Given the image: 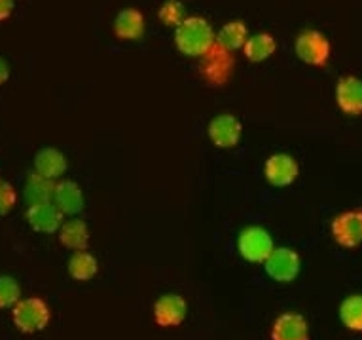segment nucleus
Instances as JSON below:
<instances>
[{"mask_svg":"<svg viewBox=\"0 0 362 340\" xmlns=\"http://www.w3.org/2000/svg\"><path fill=\"white\" fill-rule=\"evenodd\" d=\"M216 44L213 25L199 16L188 18L175 29V46L186 57H205Z\"/></svg>","mask_w":362,"mask_h":340,"instance_id":"nucleus-1","label":"nucleus"},{"mask_svg":"<svg viewBox=\"0 0 362 340\" xmlns=\"http://www.w3.org/2000/svg\"><path fill=\"white\" fill-rule=\"evenodd\" d=\"M12 319L13 325L21 333H40V331L48 327L49 319H52V312H49V306L42 299L27 297V299H21L18 305L13 306Z\"/></svg>","mask_w":362,"mask_h":340,"instance_id":"nucleus-2","label":"nucleus"},{"mask_svg":"<svg viewBox=\"0 0 362 340\" xmlns=\"http://www.w3.org/2000/svg\"><path fill=\"white\" fill-rule=\"evenodd\" d=\"M294 54L298 60L311 67H327L332 55V44L321 30L305 29L294 40Z\"/></svg>","mask_w":362,"mask_h":340,"instance_id":"nucleus-3","label":"nucleus"},{"mask_svg":"<svg viewBox=\"0 0 362 340\" xmlns=\"http://www.w3.org/2000/svg\"><path fill=\"white\" fill-rule=\"evenodd\" d=\"M275 244L272 234L262 227H245L238 236L239 255L250 264H264L274 253Z\"/></svg>","mask_w":362,"mask_h":340,"instance_id":"nucleus-4","label":"nucleus"},{"mask_svg":"<svg viewBox=\"0 0 362 340\" xmlns=\"http://www.w3.org/2000/svg\"><path fill=\"white\" fill-rule=\"evenodd\" d=\"M233 65H235V57L232 52L224 50L220 44H214L213 50L202 57L199 74L211 88H222L232 76Z\"/></svg>","mask_w":362,"mask_h":340,"instance_id":"nucleus-5","label":"nucleus"},{"mask_svg":"<svg viewBox=\"0 0 362 340\" xmlns=\"http://www.w3.org/2000/svg\"><path fill=\"white\" fill-rule=\"evenodd\" d=\"M330 232L339 247L356 249L358 245H362V209H347L334 217Z\"/></svg>","mask_w":362,"mask_h":340,"instance_id":"nucleus-6","label":"nucleus"},{"mask_svg":"<svg viewBox=\"0 0 362 340\" xmlns=\"http://www.w3.org/2000/svg\"><path fill=\"white\" fill-rule=\"evenodd\" d=\"M266 274L277 283H291L302 270V259L291 247H275L274 253L264 263Z\"/></svg>","mask_w":362,"mask_h":340,"instance_id":"nucleus-7","label":"nucleus"},{"mask_svg":"<svg viewBox=\"0 0 362 340\" xmlns=\"http://www.w3.org/2000/svg\"><path fill=\"white\" fill-rule=\"evenodd\" d=\"M207 133L211 143L218 149H233L238 147L243 135V124L238 116L230 113L216 114L207 125Z\"/></svg>","mask_w":362,"mask_h":340,"instance_id":"nucleus-8","label":"nucleus"},{"mask_svg":"<svg viewBox=\"0 0 362 340\" xmlns=\"http://www.w3.org/2000/svg\"><path fill=\"white\" fill-rule=\"evenodd\" d=\"M300 175V166L294 156L286 152H275L264 162V177L272 186L285 188L291 186Z\"/></svg>","mask_w":362,"mask_h":340,"instance_id":"nucleus-9","label":"nucleus"},{"mask_svg":"<svg viewBox=\"0 0 362 340\" xmlns=\"http://www.w3.org/2000/svg\"><path fill=\"white\" fill-rule=\"evenodd\" d=\"M188 314V302L178 293H165L154 302V322L160 327H178Z\"/></svg>","mask_w":362,"mask_h":340,"instance_id":"nucleus-10","label":"nucleus"},{"mask_svg":"<svg viewBox=\"0 0 362 340\" xmlns=\"http://www.w3.org/2000/svg\"><path fill=\"white\" fill-rule=\"evenodd\" d=\"M336 103L347 116L362 114V80L355 74H345L336 84Z\"/></svg>","mask_w":362,"mask_h":340,"instance_id":"nucleus-11","label":"nucleus"},{"mask_svg":"<svg viewBox=\"0 0 362 340\" xmlns=\"http://www.w3.org/2000/svg\"><path fill=\"white\" fill-rule=\"evenodd\" d=\"M27 222L29 227L38 234H55L59 232V228L63 227V213L55 208L54 202L48 203H36V205H29L27 209Z\"/></svg>","mask_w":362,"mask_h":340,"instance_id":"nucleus-12","label":"nucleus"},{"mask_svg":"<svg viewBox=\"0 0 362 340\" xmlns=\"http://www.w3.org/2000/svg\"><path fill=\"white\" fill-rule=\"evenodd\" d=\"M272 340H309L308 319L298 312H283L272 325Z\"/></svg>","mask_w":362,"mask_h":340,"instance_id":"nucleus-13","label":"nucleus"},{"mask_svg":"<svg viewBox=\"0 0 362 340\" xmlns=\"http://www.w3.org/2000/svg\"><path fill=\"white\" fill-rule=\"evenodd\" d=\"M52 202L55 203V208L59 209L63 215L71 217L78 215L83 209V205H86L82 188L74 181H59V183H55L54 200Z\"/></svg>","mask_w":362,"mask_h":340,"instance_id":"nucleus-14","label":"nucleus"},{"mask_svg":"<svg viewBox=\"0 0 362 340\" xmlns=\"http://www.w3.org/2000/svg\"><path fill=\"white\" fill-rule=\"evenodd\" d=\"M114 35L118 36L119 40H139L144 35L146 23H144V16L137 8H124L116 13L112 23Z\"/></svg>","mask_w":362,"mask_h":340,"instance_id":"nucleus-15","label":"nucleus"},{"mask_svg":"<svg viewBox=\"0 0 362 340\" xmlns=\"http://www.w3.org/2000/svg\"><path fill=\"white\" fill-rule=\"evenodd\" d=\"M66 158L65 154L61 152L59 149H54V147H46V149H40L35 156V174L42 175L49 181H57L59 177H63V174L66 171Z\"/></svg>","mask_w":362,"mask_h":340,"instance_id":"nucleus-16","label":"nucleus"},{"mask_svg":"<svg viewBox=\"0 0 362 340\" xmlns=\"http://www.w3.org/2000/svg\"><path fill=\"white\" fill-rule=\"evenodd\" d=\"M275 50H277V40L272 33H256L249 36L243 48V55L250 63H264L275 54Z\"/></svg>","mask_w":362,"mask_h":340,"instance_id":"nucleus-17","label":"nucleus"},{"mask_svg":"<svg viewBox=\"0 0 362 340\" xmlns=\"http://www.w3.org/2000/svg\"><path fill=\"white\" fill-rule=\"evenodd\" d=\"M59 242L66 249L86 251L89 244V228L82 219H69L59 228Z\"/></svg>","mask_w":362,"mask_h":340,"instance_id":"nucleus-18","label":"nucleus"},{"mask_svg":"<svg viewBox=\"0 0 362 340\" xmlns=\"http://www.w3.org/2000/svg\"><path fill=\"white\" fill-rule=\"evenodd\" d=\"M249 36V27L241 19H233V21L222 25V29L216 35V44H220L228 52H235V50L245 48Z\"/></svg>","mask_w":362,"mask_h":340,"instance_id":"nucleus-19","label":"nucleus"},{"mask_svg":"<svg viewBox=\"0 0 362 340\" xmlns=\"http://www.w3.org/2000/svg\"><path fill=\"white\" fill-rule=\"evenodd\" d=\"M55 181H49L46 177H42L38 174H30L23 188L25 202L29 205H36V203H48L54 200Z\"/></svg>","mask_w":362,"mask_h":340,"instance_id":"nucleus-20","label":"nucleus"},{"mask_svg":"<svg viewBox=\"0 0 362 340\" xmlns=\"http://www.w3.org/2000/svg\"><path fill=\"white\" fill-rule=\"evenodd\" d=\"M66 270H69L72 280L89 281L93 280L99 272V263L88 251H74L72 257L69 259Z\"/></svg>","mask_w":362,"mask_h":340,"instance_id":"nucleus-21","label":"nucleus"},{"mask_svg":"<svg viewBox=\"0 0 362 340\" xmlns=\"http://www.w3.org/2000/svg\"><path fill=\"white\" fill-rule=\"evenodd\" d=\"M339 322L355 333H362V295L355 293L341 300L339 305Z\"/></svg>","mask_w":362,"mask_h":340,"instance_id":"nucleus-22","label":"nucleus"},{"mask_svg":"<svg viewBox=\"0 0 362 340\" xmlns=\"http://www.w3.org/2000/svg\"><path fill=\"white\" fill-rule=\"evenodd\" d=\"M158 18L167 27H175L177 29L178 25L186 19L185 4L180 0H165L160 6V10H158Z\"/></svg>","mask_w":362,"mask_h":340,"instance_id":"nucleus-23","label":"nucleus"},{"mask_svg":"<svg viewBox=\"0 0 362 340\" xmlns=\"http://www.w3.org/2000/svg\"><path fill=\"white\" fill-rule=\"evenodd\" d=\"M21 300V287L12 276H0V308H13Z\"/></svg>","mask_w":362,"mask_h":340,"instance_id":"nucleus-24","label":"nucleus"},{"mask_svg":"<svg viewBox=\"0 0 362 340\" xmlns=\"http://www.w3.org/2000/svg\"><path fill=\"white\" fill-rule=\"evenodd\" d=\"M18 203V192L8 181L0 179V217L8 215Z\"/></svg>","mask_w":362,"mask_h":340,"instance_id":"nucleus-25","label":"nucleus"},{"mask_svg":"<svg viewBox=\"0 0 362 340\" xmlns=\"http://www.w3.org/2000/svg\"><path fill=\"white\" fill-rule=\"evenodd\" d=\"M16 2L13 0H0V21H6L13 13Z\"/></svg>","mask_w":362,"mask_h":340,"instance_id":"nucleus-26","label":"nucleus"},{"mask_svg":"<svg viewBox=\"0 0 362 340\" xmlns=\"http://www.w3.org/2000/svg\"><path fill=\"white\" fill-rule=\"evenodd\" d=\"M8 78H10V65H8V61L0 55V86L4 82H8Z\"/></svg>","mask_w":362,"mask_h":340,"instance_id":"nucleus-27","label":"nucleus"}]
</instances>
